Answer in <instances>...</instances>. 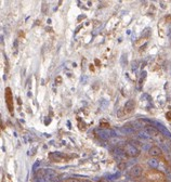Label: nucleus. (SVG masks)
Returning a JSON list of instances; mask_svg holds the SVG:
<instances>
[{
    "mask_svg": "<svg viewBox=\"0 0 171 182\" xmlns=\"http://www.w3.org/2000/svg\"><path fill=\"white\" fill-rule=\"evenodd\" d=\"M66 182H79V181H78L77 179H67Z\"/></svg>",
    "mask_w": 171,
    "mask_h": 182,
    "instance_id": "nucleus-14",
    "label": "nucleus"
},
{
    "mask_svg": "<svg viewBox=\"0 0 171 182\" xmlns=\"http://www.w3.org/2000/svg\"><path fill=\"white\" fill-rule=\"evenodd\" d=\"M63 154H61V153H59V152H56V153H52L50 155V158L51 159H53V160H58V162H60V160H62L63 159Z\"/></svg>",
    "mask_w": 171,
    "mask_h": 182,
    "instance_id": "nucleus-9",
    "label": "nucleus"
},
{
    "mask_svg": "<svg viewBox=\"0 0 171 182\" xmlns=\"http://www.w3.org/2000/svg\"><path fill=\"white\" fill-rule=\"evenodd\" d=\"M169 36H170V37H171V31H170V33H169Z\"/></svg>",
    "mask_w": 171,
    "mask_h": 182,
    "instance_id": "nucleus-15",
    "label": "nucleus"
},
{
    "mask_svg": "<svg viewBox=\"0 0 171 182\" xmlns=\"http://www.w3.org/2000/svg\"><path fill=\"white\" fill-rule=\"evenodd\" d=\"M149 154H151V156H153V157H157V156H160L161 155V150L158 146H152L151 148H149Z\"/></svg>",
    "mask_w": 171,
    "mask_h": 182,
    "instance_id": "nucleus-4",
    "label": "nucleus"
},
{
    "mask_svg": "<svg viewBox=\"0 0 171 182\" xmlns=\"http://www.w3.org/2000/svg\"><path fill=\"white\" fill-rule=\"evenodd\" d=\"M126 166H127V165H126V163H120V164H118V166H117V167H118L119 170H125Z\"/></svg>",
    "mask_w": 171,
    "mask_h": 182,
    "instance_id": "nucleus-11",
    "label": "nucleus"
},
{
    "mask_svg": "<svg viewBox=\"0 0 171 182\" xmlns=\"http://www.w3.org/2000/svg\"><path fill=\"white\" fill-rule=\"evenodd\" d=\"M114 153L117 154V155H122L124 153H126V152H125L124 150H121V148L117 147V148H115V150H114Z\"/></svg>",
    "mask_w": 171,
    "mask_h": 182,
    "instance_id": "nucleus-10",
    "label": "nucleus"
},
{
    "mask_svg": "<svg viewBox=\"0 0 171 182\" xmlns=\"http://www.w3.org/2000/svg\"><path fill=\"white\" fill-rule=\"evenodd\" d=\"M144 131H145L148 136H153V137H156V136L159 135V130H158L156 127H153V126H146Z\"/></svg>",
    "mask_w": 171,
    "mask_h": 182,
    "instance_id": "nucleus-3",
    "label": "nucleus"
},
{
    "mask_svg": "<svg viewBox=\"0 0 171 182\" xmlns=\"http://www.w3.org/2000/svg\"><path fill=\"white\" fill-rule=\"evenodd\" d=\"M148 165L151 166L152 168L156 169V168H158V166H159V162H158V159H157V158H155V157H153V158L148 159Z\"/></svg>",
    "mask_w": 171,
    "mask_h": 182,
    "instance_id": "nucleus-8",
    "label": "nucleus"
},
{
    "mask_svg": "<svg viewBox=\"0 0 171 182\" xmlns=\"http://www.w3.org/2000/svg\"><path fill=\"white\" fill-rule=\"evenodd\" d=\"M98 135L102 140H108L109 135L107 130H98Z\"/></svg>",
    "mask_w": 171,
    "mask_h": 182,
    "instance_id": "nucleus-7",
    "label": "nucleus"
},
{
    "mask_svg": "<svg viewBox=\"0 0 171 182\" xmlns=\"http://www.w3.org/2000/svg\"><path fill=\"white\" fill-rule=\"evenodd\" d=\"M133 109H134V101L133 100L127 101V102H126V104H125V111L129 113V112L132 111Z\"/></svg>",
    "mask_w": 171,
    "mask_h": 182,
    "instance_id": "nucleus-6",
    "label": "nucleus"
},
{
    "mask_svg": "<svg viewBox=\"0 0 171 182\" xmlns=\"http://www.w3.org/2000/svg\"><path fill=\"white\" fill-rule=\"evenodd\" d=\"M82 182H89V181H87V180H85V181H82Z\"/></svg>",
    "mask_w": 171,
    "mask_h": 182,
    "instance_id": "nucleus-16",
    "label": "nucleus"
},
{
    "mask_svg": "<svg viewBox=\"0 0 171 182\" xmlns=\"http://www.w3.org/2000/svg\"><path fill=\"white\" fill-rule=\"evenodd\" d=\"M157 129L160 131L161 133H163V135L165 136V137H167V138H169L170 140H171V133L169 132V131H168L166 128H165L163 125H160V124H157Z\"/></svg>",
    "mask_w": 171,
    "mask_h": 182,
    "instance_id": "nucleus-5",
    "label": "nucleus"
},
{
    "mask_svg": "<svg viewBox=\"0 0 171 182\" xmlns=\"http://www.w3.org/2000/svg\"><path fill=\"white\" fill-rule=\"evenodd\" d=\"M125 152H126V154L129 155V156H131V157H137V155L140 154V150L132 144H126L125 145Z\"/></svg>",
    "mask_w": 171,
    "mask_h": 182,
    "instance_id": "nucleus-1",
    "label": "nucleus"
},
{
    "mask_svg": "<svg viewBox=\"0 0 171 182\" xmlns=\"http://www.w3.org/2000/svg\"><path fill=\"white\" fill-rule=\"evenodd\" d=\"M128 175L130 176L131 178H137L142 175V167L137 165V166H133L130 170L128 171Z\"/></svg>",
    "mask_w": 171,
    "mask_h": 182,
    "instance_id": "nucleus-2",
    "label": "nucleus"
},
{
    "mask_svg": "<svg viewBox=\"0 0 171 182\" xmlns=\"http://www.w3.org/2000/svg\"><path fill=\"white\" fill-rule=\"evenodd\" d=\"M39 166H40V162H39V160H37V162H36L34 165H33V171H36V170H37V168H38Z\"/></svg>",
    "mask_w": 171,
    "mask_h": 182,
    "instance_id": "nucleus-12",
    "label": "nucleus"
},
{
    "mask_svg": "<svg viewBox=\"0 0 171 182\" xmlns=\"http://www.w3.org/2000/svg\"><path fill=\"white\" fill-rule=\"evenodd\" d=\"M167 148L171 152V141H168V142H167Z\"/></svg>",
    "mask_w": 171,
    "mask_h": 182,
    "instance_id": "nucleus-13",
    "label": "nucleus"
}]
</instances>
